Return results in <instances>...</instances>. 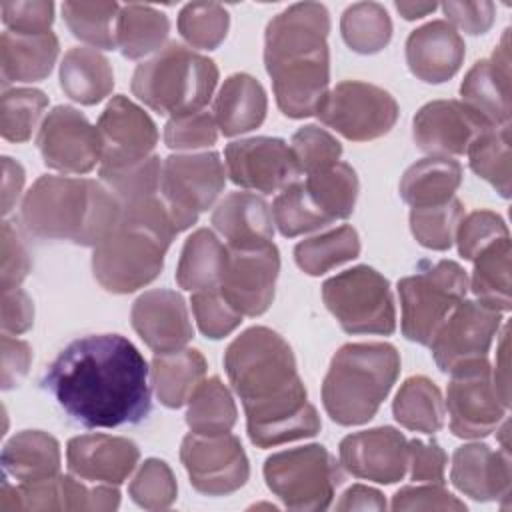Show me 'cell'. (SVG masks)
Listing matches in <instances>:
<instances>
[{
	"label": "cell",
	"mask_w": 512,
	"mask_h": 512,
	"mask_svg": "<svg viewBox=\"0 0 512 512\" xmlns=\"http://www.w3.org/2000/svg\"><path fill=\"white\" fill-rule=\"evenodd\" d=\"M190 304H192L196 324L206 338L220 340L230 332H234L242 322V314L236 312L226 302L220 290L194 292L190 298Z\"/></svg>",
	"instance_id": "51"
},
{
	"label": "cell",
	"mask_w": 512,
	"mask_h": 512,
	"mask_svg": "<svg viewBox=\"0 0 512 512\" xmlns=\"http://www.w3.org/2000/svg\"><path fill=\"white\" fill-rule=\"evenodd\" d=\"M278 272L280 254L274 242L256 248H228V264L218 290L242 316H260L274 300Z\"/></svg>",
	"instance_id": "18"
},
{
	"label": "cell",
	"mask_w": 512,
	"mask_h": 512,
	"mask_svg": "<svg viewBox=\"0 0 512 512\" xmlns=\"http://www.w3.org/2000/svg\"><path fill=\"white\" fill-rule=\"evenodd\" d=\"M394 6L404 20H416L436 10L434 2H396Z\"/></svg>",
	"instance_id": "63"
},
{
	"label": "cell",
	"mask_w": 512,
	"mask_h": 512,
	"mask_svg": "<svg viewBox=\"0 0 512 512\" xmlns=\"http://www.w3.org/2000/svg\"><path fill=\"white\" fill-rule=\"evenodd\" d=\"M322 300L348 334L396 330V308L388 280L370 266L348 268L322 284Z\"/></svg>",
	"instance_id": "11"
},
{
	"label": "cell",
	"mask_w": 512,
	"mask_h": 512,
	"mask_svg": "<svg viewBox=\"0 0 512 512\" xmlns=\"http://www.w3.org/2000/svg\"><path fill=\"white\" fill-rule=\"evenodd\" d=\"M450 480L464 496L476 502L508 498L512 480L508 450H492L480 442L456 448Z\"/></svg>",
	"instance_id": "26"
},
{
	"label": "cell",
	"mask_w": 512,
	"mask_h": 512,
	"mask_svg": "<svg viewBox=\"0 0 512 512\" xmlns=\"http://www.w3.org/2000/svg\"><path fill=\"white\" fill-rule=\"evenodd\" d=\"M268 110L262 84L244 72L224 80L214 100V120L224 136H238L258 128Z\"/></svg>",
	"instance_id": "30"
},
{
	"label": "cell",
	"mask_w": 512,
	"mask_h": 512,
	"mask_svg": "<svg viewBox=\"0 0 512 512\" xmlns=\"http://www.w3.org/2000/svg\"><path fill=\"white\" fill-rule=\"evenodd\" d=\"M264 480L286 508L326 510L344 476L324 446L308 444L268 456Z\"/></svg>",
	"instance_id": "10"
},
{
	"label": "cell",
	"mask_w": 512,
	"mask_h": 512,
	"mask_svg": "<svg viewBox=\"0 0 512 512\" xmlns=\"http://www.w3.org/2000/svg\"><path fill=\"white\" fill-rule=\"evenodd\" d=\"M130 498L146 510L170 508L176 500L178 486L170 466L160 458H148L128 486Z\"/></svg>",
	"instance_id": "49"
},
{
	"label": "cell",
	"mask_w": 512,
	"mask_h": 512,
	"mask_svg": "<svg viewBox=\"0 0 512 512\" xmlns=\"http://www.w3.org/2000/svg\"><path fill=\"white\" fill-rule=\"evenodd\" d=\"M444 14L448 16V24L458 26L466 34L478 36L490 30L494 24V4L490 0L478 2H444Z\"/></svg>",
	"instance_id": "57"
},
{
	"label": "cell",
	"mask_w": 512,
	"mask_h": 512,
	"mask_svg": "<svg viewBox=\"0 0 512 512\" xmlns=\"http://www.w3.org/2000/svg\"><path fill=\"white\" fill-rule=\"evenodd\" d=\"M152 386L166 408L184 406L206 376V360L194 348H180L152 358Z\"/></svg>",
	"instance_id": "34"
},
{
	"label": "cell",
	"mask_w": 512,
	"mask_h": 512,
	"mask_svg": "<svg viewBox=\"0 0 512 512\" xmlns=\"http://www.w3.org/2000/svg\"><path fill=\"white\" fill-rule=\"evenodd\" d=\"M30 268H32V260L28 256V250L24 248L12 224L4 222L2 224V270H0L2 292L18 288L22 280L28 276Z\"/></svg>",
	"instance_id": "55"
},
{
	"label": "cell",
	"mask_w": 512,
	"mask_h": 512,
	"mask_svg": "<svg viewBox=\"0 0 512 512\" xmlns=\"http://www.w3.org/2000/svg\"><path fill=\"white\" fill-rule=\"evenodd\" d=\"M392 414L400 426L434 434L444 424V402L440 388L426 376H410L404 380L392 402Z\"/></svg>",
	"instance_id": "37"
},
{
	"label": "cell",
	"mask_w": 512,
	"mask_h": 512,
	"mask_svg": "<svg viewBox=\"0 0 512 512\" xmlns=\"http://www.w3.org/2000/svg\"><path fill=\"white\" fill-rule=\"evenodd\" d=\"M60 88L78 104L94 106L114 88V72L104 54L94 48H70L60 64Z\"/></svg>",
	"instance_id": "33"
},
{
	"label": "cell",
	"mask_w": 512,
	"mask_h": 512,
	"mask_svg": "<svg viewBox=\"0 0 512 512\" xmlns=\"http://www.w3.org/2000/svg\"><path fill=\"white\" fill-rule=\"evenodd\" d=\"M36 144L44 164L64 174H86L102 162L98 128L72 106L60 104L48 112Z\"/></svg>",
	"instance_id": "17"
},
{
	"label": "cell",
	"mask_w": 512,
	"mask_h": 512,
	"mask_svg": "<svg viewBox=\"0 0 512 512\" xmlns=\"http://www.w3.org/2000/svg\"><path fill=\"white\" fill-rule=\"evenodd\" d=\"M446 452L434 440H410L408 442V466L410 476L416 482L428 484H444V470H446Z\"/></svg>",
	"instance_id": "56"
},
{
	"label": "cell",
	"mask_w": 512,
	"mask_h": 512,
	"mask_svg": "<svg viewBox=\"0 0 512 512\" xmlns=\"http://www.w3.org/2000/svg\"><path fill=\"white\" fill-rule=\"evenodd\" d=\"M2 174V212L8 214L22 192L26 174L24 168L8 156L2 158Z\"/></svg>",
	"instance_id": "61"
},
{
	"label": "cell",
	"mask_w": 512,
	"mask_h": 512,
	"mask_svg": "<svg viewBox=\"0 0 512 512\" xmlns=\"http://www.w3.org/2000/svg\"><path fill=\"white\" fill-rule=\"evenodd\" d=\"M212 226L228 248H256L272 242L274 226L268 202L252 192H230L212 212Z\"/></svg>",
	"instance_id": "28"
},
{
	"label": "cell",
	"mask_w": 512,
	"mask_h": 512,
	"mask_svg": "<svg viewBox=\"0 0 512 512\" xmlns=\"http://www.w3.org/2000/svg\"><path fill=\"white\" fill-rule=\"evenodd\" d=\"M460 96L492 126L510 124V30H504L490 58L478 60L466 72Z\"/></svg>",
	"instance_id": "25"
},
{
	"label": "cell",
	"mask_w": 512,
	"mask_h": 512,
	"mask_svg": "<svg viewBox=\"0 0 512 512\" xmlns=\"http://www.w3.org/2000/svg\"><path fill=\"white\" fill-rule=\"evenodd\" d=\"M218 82L214 60L170 42L154 58L138 64L132 76V94L158 114L184 116L200 112Z\"/></svg>",
	"instance_id": "7"
},
{
	"label": "cell",
	"mask_w": 512,
	"mask_h": 512,
	"mask_svg": "<svg viewBox=\"0 0 512 512\" xmlns=\"http://www.w3.org/2000/svg\"><path fill=\"white\" fill-rule=\"evenodd\" d=\"M174 234L178 230L158 196L122 202L118 224L94 246V278L112 294L144 288L162 272Z\"/></svg>",
	"instance_id": "4"
},
{
	"label": "cell",
	"mask_w": 512,
	"mask_h": 512,
	"mask_svg": "<svg viewBox=\"0 0 512 512\" xmlns=\"http://www.w3.org/2000/svg\"><path fill=\"white\" fill-rule=\"evenodd\" d=\"M290 150L294 154L300 174H318L340 162L342 144L324 128L308 124L294 132L290 140Z\"/></svg>",
	"instance_id": "48"
},
{
	"label": "cell",
	"mask_w": 512,
	"mask_h": 512,
	"mask_svg": "<svg viewBox=\"0 0 512 512\" xmlns=\"http://www.w3.org/2000/svg\"><path fill=\"white\" fill-rule=\"evenodd\" d=\"M236 404L226 384L212 376L202 380L188 400L186 424L196 434H224L236 424Z\"/></svg>",
	"instance_id": "40"
},
{
	"label": "cell",
	"mask_w": 512,
	"mask_h": 512,
	"mask_svg": "<svg viewBox=\"0 0 512 512\" xmlns=\"http://www.w3.org/2000/svg\"><path fill=\"white\" fill-rule=\"evenodd\" d=\"M468 162L476 176L486 180L502 198L510 196V124L480 134L468 148Z\"/></svg>",
	"instance_id": "42"
},
{
	"label": "cell",
	"mask_w": 512,
	"mask_h": 512,
	"mask_svg": "<svg viewBox=\"0 0 512 512\" xmlns=\"http://www.w3.org/2000/svg\"><path fill=\"white\" fill-rule=\"evenodd\" d=\"M228 264V246L208 228L192 232L182 248L176 282L180 288L190 292L218 290Z\"/></svg>",
	"instance_id": "31"
},
{
	"label": "cell",
	"mask_w": 512,
	"mask_h": 512,
	"mask_svg": "<svg viewBox=\"0 0 512 512\" xmlns=\"http://www.w3.org/2000/svg\"><path fill=\"white\" fill-rule=\"evenodd\" d=\"M180 460L188 472L194 490L206 496H226L240 490L248 476L250 464L240 440L224 434L184 436Z\"/></svg>",
	"instance_id": "15"
},
{
	"label": "cell",
	"mask_w": 512,
	"mask_h": 512,
	"mask_svg": "<svg viewBox=\"0 0 512 512\" xmlns=\"http://www.w3.org/2000/svg\"><path fill=\"white\" fill-rule=\"evenodd\" d=\"M210 112L174 116L164 126V144L172 150H196L216 144L218 130Z\"/></svg>",
	"instance_id": "52"
},
{
	"label": "cell",
	"mask_w": 512,
	"mask_h": 512,
	"mask_svg": "<svg viewBox=\"0 0 512 512\" xmlns=\"http://www.w3.org/2000/svg\"><path fill=\"white\" fill-rule=\"evenodd\" d=\"M330 14L324 4L298 2L276 14L264 34V64L276 104L288 118L318 112L330 84Z\"/></svg>",
	"instance_id": "3"
},
{
	"label": "cell",
	"mask_w": 512,
	"mask_h": 512,
	"mask_svg": "<svg viewBox=\"0 0 512 512\" xmlns=\"http://www.w3.org/2000/svg\"><path fill=\"white\" fill-rule=\"evenodd\" d=\"M398 102L380 86L344 80L320 104L316 116L352 142H368L388 134L398 120Z\"/></svg>",
	"instance_id": "13"
},
{
	"label": "cell",
	"mask_w": 512,
	"mask_h": 512,
	"mask_svg": "<svg viewBox=\"0 0 512 512\" xmlns=\"http://www.w3.org/2000/svg\"><path fill=\"white\" fill-rule=\"evenodd\" d=\"M360 254V238L352 226L310 236L296 244L294 260L308 276H320L328 270L354 260Z\"/></svg>",
	"instance_id": "39"
},
{
	"label": "cell",
	"mask_w": 512,
	"mask_h": 512,
	"mask_svg": "<svg viewBox=\"0 0 512 512\" xmlns=\"http://www.w3.org/2000/svg\"><path fill=\"white\" fill-rule=\"evenodd\" d=\"M100 180L102 184L118 198V202H130L146 196H156L160 178H162V164L160 158L150 154L142 160L106 166L100 164Z\"/></svg>",
	"instance_id": "44"
},
{
	"label": "cell",
	"mask_w": 512,
	"mask_h": 512,
	"mask_svg": "<svg viewBox=\"0 0 512 512\" xmlns=\"http://www.w3.org/2000/svg\"><path fill=\"white\" fill-rule=\"evenodd\" d=\"M340 464L356 478L394 484L408 468V440L392 426L348 434L340 446Z\"/></svg>",
	"instance_id": "21"
},
{
	"label": "cell",
	"mask_w": 512,
	"mask_h": 512,
	"mask_svg": "<svg viewBox=\"0 0 512 512\" xmlns=\"http://www.w3.org/2000/svg\"><path fill=\"white\" fill-rule=\"evenodd\" d=\"M2 22L12 32L46 34L54 22V4L50 0L2 2Z\"/></svg>",
	"instance_id": "53"
},
{
	"label": "cell",
	"mask_w": 512,
	"mask_h": 512,
	"mask_svg": "<svg viewBox=\"0 0 512 512\" xmlns=\"http://www.w3.org/2000/svg\"><path fill=\"white\" fill-rule=\"evenodd\" d=\"M58 38L54 32L20 34L6 30L0 38L2 84L44 80L58 58Z\"/></svg>",
	"instance_id": "29"
},
{
	"label": "cell",
	"mask_w": 512,
	"mask_h": 512,
	"mask_svg": "<svg viewBox=\"0 0 512 512\" xmlns=\"http://www.w3.org/2000/svg\"><path fill=\"white\" fill-rule=\"evenodd\" d=\"M48 106V96L36 88L4 90L0 100V132L8 142L30 140L42 112Z\"/></svg>",
	"instance_id": "45"
},
{
	"label": "cell",
	"mask_w": 512,
	"mask_h": 512,
	"mask_svg": "<svg viewBox=\"0 0 512 512\" xmlns=\"http://www.w3.org/2000/svg\"><path fill=\"white\" fill-rule=\"evenodd\" d=\"M400 374V354L388 342L344 344L322 382L326 414L340 426L372 420Z\"/></svg>",
	"instance_id": "6"
},
{
	"label": "cell",
	"mask_w": 512,
	"mask_h": 512,
	"mask_svg": "<svg viewBox=\"0 0 512 512\" xmlns=\"http://www.w3.org/2000/svg\"><path fill=\"white\" fill-rule=\"evenodd\" d=\"M462 182V166L452 158L428 156L412 164L400 180V196L412 208L436 206L454 198Z\"/></svg>",
	"instance_id": "35"
},
{
	"label": "cell",
	"mask_w": 512,
	"mask_h": 512,
	"mask_svg": "<svg viewBox=\"0 0 512 512\" xmlns=\"http://www.w3.org/2000/svg\"><path fill=\"white\" fill-rule=\"evenodd\" d=\"M42 388L84 428L138 424L152 410L148 364L120 334L70 342L46 368Z\"/></svg>",
	"instance_id": "1"
},
{
	"label": "cell",
	"mask_w": 512,
	"mask_h": 512,
	"mask_svg": "<svg viewBox=\"0 0 512 512\" xmlns=\"http://www.w3.org/2000/svg\"><path fill=\"white\" fill-rule=\"evenodd\" d=\"M120 218L118 198L90 178L40 176L20 208L24 230L40 240L100 244Z\"/></svg>",
	"instance_id": "5"
},
{
	"label": "cell",
	"mask_w": 512,
	"mask_h": 512,
	"mask_svg": "<svg viewBox=\"0 0 512 512\" xmlns=\"http://www.w3.org/2000/svg\"><path fill=\"white\" fill-rule=\"evenodd\" d=\"M468 276L454 260L420 264V270L398 282L402 306V334L416 344L428 346L440 324L464 300Z\"/></svg>",
	"instance_id": "9"
},
{
	"label": "cell",
	"mask_w": 512,
	"mask_h": 512,
	"mask_svg": "<svg viewBox=\"0 0 512 512\" xmlns=\"http://www.w3.org/2000/svg\"><path fill=\"white\" fill-rule=\"evenodd\" d=\"M500 324V310L478 300H460L428 344L436 366L450 374L472 360L486 358Z\"/></svg>",
	"instance_id": "16"
},
{
	"label": "cell",
	"mask_w": 512,
	"mask_h": 512,
	"mask_svg": "<svg viewBox=\"0 0 512 512\" xmlns=\"http://www.w3.org/2000/svg\"><path fill=\"white\" fill-rule=\"evenodd\" d=\"M336 510H386V500L382 492L364 484H354L340 496Z\"/></svg>",
	"instance_id": "60"
},
{
	"label": "cell",
	"mask_w": 512,
	"mask_h": 512,
	"mask_svg": "<svg viewBox=\"0 0 512 512\" xmlns=\"http://www.w3.org/2000/svg\"><path fill=\"white\" fill-rule=\"evenodd\" d=\"M170 32L164 12L146 4L120 6L116 20V44L124 58L138 60L158 50Z\"/></svg>",
	"instance_id": "36"
},
{
	"label": "cell",
	"mask_w": 512,
	"mask_h": 512,
	"mask_svg": "<svg viewBox=\"0 0 512 512\" xmlns=\"http://www.w3.org/2000/svg\"><path fill=\"white\" fill-rule=\"evenodd\" d=\"M496 390L506 406H510V372H508V326L504 328L496 352V368L492 370Z\"/></svg>",
	"instance_id": "62"
},
{
	"label": "cell",
	"mask_w": 512,
	"mask_h": 512,
	"mask_svg": "<svg viewBox=\"0 0 512 512\" xmlns=\"http://www.w3.org/2000/svg\"><path fill=\"white\" fill-rule=\"evenodd\" d=\"M470 288L478 302L508 312L510 298V236L486 246L474 260Z\"/></svg>",
	"instance_id": "38"
},
{
	"label": "cell",
	"mask_w": 512,
	"mask_h": 512,
	"mask_svg": "<svg viewBox=\"0 0 512 512\" xmlns=\"http://www.w3.org/2000/svg\"><path fill=\"white\" fill-rule=\"evenodd\" d=\"M34 322V304L30 296L20 290L2 292V332L4 334H22L30 330Z\"/></svg>",
	"instance_id": "59"
},
{
	"label": "cell",
	"mask_w": 512,
	"mask_h": 512,
	"mask_svg": "<svg viewBox=\"0 0 512 512\" xmlns=\"http://www.w3.org/2000/svg\"><path fill=\"white\" fill-rule=\"evenodd\" d=\"M506 236H510L508 226L496 212L476 210L468 216H462L454 240L458 244L460 256L464 260H474L486 246Z\"/></svg>",
	"instance_id": "50"
},
{
	"label": "cell",
	"mask_w": 512,
	"mask_h": 512,
	"mask_svg": "<svg viewBox=\"0 0 512 512\" xmlns=\"http://www.w3.org/2000/svg\"><path fill=\"white\" fill-rule=\"evenodd\" d=\"M494 128L480 112L462 100H432L412 120L414 144L430 156H460L470 144Z\"/></svg>",
	"instance_id": "19"
},
{
	"label": "cell",
	"mask_w": 512,
	"mask_h": 512,
	"mask_svg": "<svg viewBox=\"0 0 512 512\" xmlns=\"http://www.w3.org/2000/svg\"><path fill=\"white\" fill-rule=\"evenodd\" d=\"M102 138V162L106 166L128 164L152 154L158 142L154 120L126 96H114L96 124Z\"/></svg>",
	"instance_id": "22"
},
{
	"label": "cell",
	"mask_w": 512,
	"mask_h": 512,
	"mask_svg": "<svg viewBox=\"0 0 512 512\" xmlns=\"http://www.w3.org/2000/svg\"><path fill=\"white\" fill-rule=\"evenodd\" d=\"M464 216V206L458 198L444 204L422 206L410 210V230L418 244L430 250H448L454 242L456 228Z\"/></svg>",
	"instance_id": "47"
},
{
	"label": "cell",
	"mask_w": 512,
	"mask_h": 512,
	"mask_svg": "<svg viewBox=\"0 0 512 512\" xmlns=\"http://www.w3.org/2000/svg\"><path fill=\"white\" fill-rule=\"evenodd\" d=\"M340 32L346 46L358 54H376L392 38V20L378 2H356L340 18Z\"/></svg>",
	"instance_id": "41"
},
{
	"label": "cell",
	"mask_w": 512,
	"mask_h": 512,
	"mask_svg": "<svg viewBox=\"0 0 512 512\" xmlns=\"http://www.w3.org/2000/svg\"><path fill=\"white\" fill-rule=\"evenodd\" d=\"M226 184V170L216 152L172 154L162 164V200L178 232L196 224L212 208Z\"/></svg>",
	"instance_id": "12"
},
{
	"label": "cell",
	"mask_w": 512,
	"mask_h": 512,
	"mask_svg": "<svg viewBox=\"0 0 512 512\" xmlns=\"http://www.w3.org/2000/svg\"><path fill=\"white\" fill-rule=\"evenodd\" d=\"M138 460V446L122 436L82 434L68 440L66 446L68 470L92 482L120 484L132 474Z\"/></svg>",
	"instance_id": "24"
},
{
	"label": "cell",
	"mask_w": 512,
	"mask_h": 512,
	"mask_svg": "<svg viewBox=\"0 0 512 512\" xmlns=\"http://www.w3.org/2000/svg\"><path fill=\"white\" fill-rule=\"evenodd\" d=\"M224 368L242 400L254 446H280L320 432L322 422L308 402L294 352L278 332L266 326L244 330L228 344Z\"/></svg>",
	"instance_id": "2"
},
{
	"label": "cell",
	"mask_w": 512,
	"mask_h": 512,
	"mask_svg": "<svg viewBox=\"0 0 512 512\" xmlns=\"http://www.w3.org/2000/svg\"><path fill=\"white\" fill-rule=\"evenodd\" d=\"M230 16L218 2H190L178 14V32L200 50H214L226 38Z\"/></svg>",
	"instance_id": "46"
},
{
	"label": "cell",
	"mask_w": 512,
	"mask_h": 512,
	"mask_svg": "<svg viewBox=\"0 0 512 512\" xmlns=\"http://www.w3.org/2000/svg\"><path fill=\"white\" fill-rule=\"evenodd\" d=\"M358 176L346 162L294 180L274 198L272 216L280 234L286 238L344 220L354 212L358 198Z\"/></svg>",
	"instance_id": "8"
},
{
	"label": "cell",
	"mask_w": 512,
	"mask_h": 512,
	"mask_svg": "<svg viewBox=\"0 0 512 512\" xmlns=\"http://www.w3.org/2000/svg\"><path fill=\"white\" fill-rule=\"evenodd\" d=\"M450 376L446 392L450 432L458 438H484L494 432L508 406L496 390L488 358L472 360Z\"/></svg>",
	"instance_id": "14"
},
{
	"label": "cell",
	"mask_w": 512,
	"mask_h": 512,
	"mask_svg": "<svg viewBox=\"0 0 512 512\" xmlns=\"http://www.w3.org/2000/svg\"><path fill=\"white\" fill-rule=\"evenodd\" d=\"M2 470L18 482L52 478L60 470V444L42 430L18 432L2 450Z\"/></svg>",
	"instance_id": "32"
},
{
	"label": "cell",
	"mask_w": 512,
	"mask_h": 512,
	"mask_svg": "<svg viewBox=\"0 0 512 512\" xmlns=\"http://www.w3.org/2000/svg\"><path fill=\"white\" fill-rule=\"evenodd\" d=\"M230 180L246 190L272 194L298 178L290 146L282 138L254 136L234 140L224 150Z\"/></svg>",
	"instance_id": "20"
},
{
	"label": "cell",
	"mask_w": 512,
	"mask_h": 512,
	"mask_svg": "<svg viewBox=\"0 0 512 512\" xmlns=\"http://www.w3.org/2000/svg\"><path fill=\"white\" fill-rule=\"evenodd\" d=\"M2 388L10 390L20 384V380L28 374L32 362V350L24 340L12 338L10 334H2Z\"/></svg>",
	"instance_id": "58"
},
{
	"label": "cell",
	"mask_w": 512,
	"mask_h": 512,
	"mask_svg": "<svg viewBox=\"0 0 512 512\" xmlns=\"http://www.w3.org/2000/svg\"><path fill=\"white\" fill-rule=\"evenodd\" d=\"M132 328L156 354L184 348L194 328L184 298L176 290L156 288L140 294L130 312Z\"/></svg>",
	"instance_id": "23"
},
{
	"label": "cell",
	"mask_w": 512,
	"mask_h": 512,
	"mask_svg": "<svg viewBox=\"0 0 512 512\" xmlns=\"http://www.w3.org/2000/svg\"><path fill=\"white\" fill-rule=\"evenodd\" d=\"M464 48V40L452 24L432 20L410 32L406 40V64L418 80L442 84L460 70Z\"/></svg>",
	"instance_id": "27"
},
{
	"label": "cell",
	"mask_w": 512,
	"mask_h": 512,
	"mask_svg": "<svg viewBox=\"0 0 512 512\" xmlns=\"http://www.w3.org/2000/svg\"><path fill=\"white\" fill-rule=\"evenodd\" d=\"M394 510H466L454 494L444 490L442 484L404 486L392 498Z\"/></svg>",
	"instance_id": "54"
},
{
	"label": "cell",
	"mask_w": 512,
	"mask_h": 512,
	"mask_svg": "<svg viewBox=\"0 0 512 512\" xmlns=\"http://www.w3.org/2000/svg\"><path fill=\"white\" fill-rule=\"evenodd\" d=\"M120 6L116 2H64L62 16L72 36L102 48H116V20Z\"/></svg>",
	"instance_id": "43"
}]
</instances>
